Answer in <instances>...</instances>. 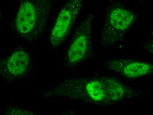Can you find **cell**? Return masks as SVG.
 <instances>
[{"mask_svg": "<svg viewBox=\"0 0 153 115\" xmlns=\"http://www.w3.org/2000/svg\"><path fill=\"white\" fill-rule=\"evenodd\" d=\"M125 84L113 77L105 75L74 77L62 80L43 98H61L88 104L107 106L123 102L126 95Z\"/></svg>", "mask_w": 153, "mask_h": 115, "instance_id": "6da1fadb", "label": "cell"}, {"mask_svg": "<svg viewBox=\"0 0 153 115\" xmlns=\"http://www.w3.org/2000/svg\"><path fill=\"white\" fill-rule=\"evenodd\" d=\"M55 0H18L12 29L25 41H38L46 31Z\"/></svg>", "mask_w": 153, "mask_h": 115, "instance_id": "7a4b0ae2", "label": "cell"}, {"mask_svg": "<svg viewBox=\"0 0 153 115\" xmlns=\"http://www.w3.org/2000/svg\"><path fill=\"white\" fill-rule=\"evenodd\" d=\"M137 19V14L117 0H109L100 35L102 46L109 49L122 43Z\"/></svg>", "mask_w": 153, "mask_h": 115, "instance_id": "3957f363", "label": "cell"}, {"mask_svg": "<svg viewBox=\"0 0 153 115\" xmlns=\"http://www.w3.org/2000/svg\"><path fill=\"white\" fill-rule=\"evenodd\" d=\"M93 19L91 14L74 30L64 57V67L67 69H75L92 56Z\"/></svg>", "mask_w": 153, "mask_h": 115, "instance_id": "277c9868", "label": "cell"}, {"mask_svg": "<svg viewBox=\"0 0 153 115\" xmlns=\"http://www.w3.org/2000/svg\"><path fill=\"white\" fill-rule=\"evenodd\" d=\"M84 0H67L62 6L49 38L53 50L57 48L66 40L83 6Z\"/></svg>", "mask_w": 153, "mask_h": 115, "instance_id": "5b68a950", "label": "cell"}, {"mask_svg": "<svg viewBox=\"0 0 153 115\" xmlns=\"http://www.w3.org/2000/svg\"><path fill=\"white\" fill-rule=\"evenodd\" d=\"M32 64L28 52L23 48H18L1 60V77L8 82L23 79L29 72Z\"/></svg>", "mask_w": 153, "mask_h": 115, "instance_id": "8992f818", "label": "cell"}, {"mask_svg": "<svg viewBox=\"0 0 153 115\" xmlns=\"http://www.w3.org/2000/svg\"><path fill=\"white\" fill-rule=\"evenodd\" d=\"M102 66L107 71L116 73L130 80L153 74V63L136 60L116 59L105 62Z\"/></svg>", "mask_w": 153, "mask_h": 115, "instance_id": "52a82bcc", "label": "cell"}, {"mask_svg": "<svg viewBox=\"0 0 153 115\" xmlns=\"http://www.w3.org/2000/svg\"><path fill=\"white\" fill-rule=\"evenodd\" d=\"M5 115H35L33 112L18 106H9L4 110Z\"/></svg>", "mask_w": 153, "mask_h": 115, "instance_id": "ba28073f", "label": "cell"}, {"mask_svg": "<svg viewBox=\"0 0 153 115\" xmlns=\"http://www.w3.org/2000/svg\"><path fill=\"white\" fill-rule=\"evenodd\" d=\"M143 47L153 55V32L149 34L146 41L144 42Z\"/></svg>", "mask_w": 153, "mask_h": 115, "instance_id": "9c48e42d", "label": "cell"}]
</instances>
